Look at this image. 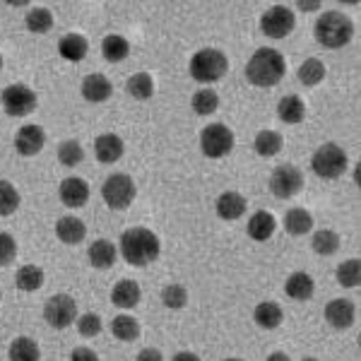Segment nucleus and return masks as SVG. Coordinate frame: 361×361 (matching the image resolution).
<instances>
[{
  "instance_id": "nucleus-1",
  "label": "nucleus",
  "mask_w": 361,
  "mask_h": 361,
  "mask_svg": "<svg viewBox=\"0 0 361 361\" xmlns=\"http://www.w3.org/2000/svg\"><path fill=\"white\" fill-rule=\"evenodd\" d=\"M159 238L154 231L145 229V226H135V229H128L121 236V255L126 258L128 265L135 267H147L159 258Z\"/></svg>"
},
{
  "instance_id": "nucleus-2",
  "label": "nucleus",
  "mask_w": 361,
  "mask_h": 361,
  "mask_svg": "<svg viewBox=\"0 0 361 361\" xmlns=\"http://www.w3.org/2000/svg\"><path fill=\"white\" fill-rule=\"evenodd\" d=\"M287 73V63L275 49H258L246 63V78L255 87H275L282 82Z\"/></svg>"
},
{
  "instance_id": "nucleus-3",
  "label": "nucleus",
  "mask_w": 361,
  "mask_h": 361,
  "mask_svg": "<svg viewBox=\"0 0 361 361\" xmlns=\"http://www.w3.org/2000/svg\"><path fill=\"white\" fill-rule=\"evenodd\" d=\"M352 34H354L352 20L345 13H337V10L320 15L316 22V39L325 49H342L345 44H349Z\"/></svg>"
},
{
  "instance_id": "nucleus-4",
  "label": "nucleus",
  "mask_w": 361,
  "mask_h": 361,
  "mask_svg": "<svg viewBox=\"0 0 361 361\" xmlns=\"http://www.w3.org/2000/svg\"><path fill=\"white\" fill-rule=\"evenodd\" d=\"M226 70H229V61H226V56L217 49L197 51L193 56V61H190V75H193V80H197V82H202V85L222 80L226 75Z\"/></svg>"
},
{
  "instance_id": "nucleus-5",
  "label": "nucleus",
  "mask_w": 361,
  "mask_h": 361,
  "mask_svg": "<svg viewBox=\"0 0 361 361\" xmlns=\"http://www.w3.org/2000/svg\"><path fill=\"white\" fill-rule=\"evenodd\" d=\"M311 169L316 171V176L320 178H337L347 171V154L340 145L328 142L323 147L316 149L311 159Z\"/></svg>"
},
{
  "instance_id": "nucleus-6",
  "label": "nucleus",
  "mask_w": 361,
  "mask_h": 361,
  "mask_svg": "<svg viewBox=\"0 0 361 361\" xmlns=\"http://www.w3.org/2000/svg\"><path fill=\"white\" fill-rule=\"evenodd\" d=\"M102 197L111 209H126L135 200V183L126 173H114L102 185Z\"/></svg>"
},
{
  "instance_id": "nucleus-7",
  "label": "nucleus",
  "mask_w": 361,
  "mask_h": 361,
  "mask_svg": "<svg viewBox=\"0 0 361 361\" xmlns=\"http://www.w3.org/2000/svg\"><path fill=\"white\" fill-rule=\"evenodd\" d=\"M200 147H202V152H205V157L222 159V157H226L234 149V133L224 123H212V126L202 128Z\"/></svg>"
},
{
  "instance_id": "nucleus-8",
  "label": "nucleus",
  "mask_w": 361,
  "mask_h": 361,
  "mask_svg": "<svg viewBox=\"0 0 361 361\" xmlns=\"http://www.w3.org/2000/svg\"><path fill=\"white\" fill-rule=\"evenodd\" d=\"M304 188V173L292 164H282L272 171L270 176V190L279 200H289V197L299 195Z\"/></svg>"
},
{
  "instance_id": "nucleus-9",
  "label": "nucleus",
  "mask_w": 361,
  "mask_h": 361,
  "mask_svg": "<svg viewBox=\"0 0 361 361\" xmlns=\"http://www.w3.org/2000/svg\"><path fill=\"white\" fill-rule=\"evenodd\" d=\"M44 318H46V323H49L51 328L63 330V328H68L70 323H75V318H78V304H75L73 296L56 294V296H51V299L46 301Z\"/></svg>"
},
{
  "instance_id": "nucleus-10",
  "label": "nucleus",
  "mask_w": 361,
  "mask_h": 361,
  "mask_svg": "<svg viewBox=\"0 0 361 361\" xmlns=\"http://www.w3.org/2000/svg\"><path fill=\"white\" fill-rule=\"evenodd\" d=\"M296 27V15L284 5H275L260 17V29L265 37L270 39H284L287 34H292Z\"/></svg>"
},
{
  "instance_id": "nucleus-11",
  "label": "nucleus",
  "mask_w": 361,
  "mask_h": 361,
  "mask_svg": "<svg viewBox=\"0 0 361 361\" xmlns=\"http://www.w3.org/2000/svg\"><path fill=\"white\" fill-rule=\"evenodd\" d=\"M3 109L10 116H29L37 109V94L27 85H10L3 90Z\"/></svg>"
},
{
  "instance_id": "nucleus-12",
  "label": "nucleus",
  "mask_w": 361,
  "mask_h": 361,
  "mask_svg": "<svg viewBox=\"0 0 361 361\" xmlns=\"http://www.w3.org/2000/svg\"><path fill=\"white\" fill-rule=\"evenodd\" d=\"M44 142H46V133H44L42 126L29 123L25 128H20V130H17V135H15V149L22 157L39 154V152H42V147H44Z\"/></svg>"
},
{
  "instance_id": "nucleus-13",
  "label": "nucleus",
  "mask_w": 361,
  "mask_h": 361,
  "mask_svg": "<svg viewBox=\"0 0 361 361\" xmlns=\"http://www.w3.org/2000/svg\"><path fill=\"white\" fill-rule=\"evenodd\" d=\"M58 195H61V202L66 207H82L90 200V185H87L85 178L70 176L61 183Z\"/></svg>"
},
{
  "instance_id": "nucleus-14",
  "label": "nucleus",
  "mask_w": 361,
  "mask_h": 361,
  "mask_svg": "<svg viewBox=\"0 0 361 361\" xmlns=\"http://www.w3.org/2000/svg\"><path fill=\"white\" fill-rule=\"evenodd\" d=\"M354 318H357V308H354V304L349 299H335L325 306V320L337 330L352 328Z\"/></svg>"
},
{
  "instance_id": "nucleus-15",
  "label": "nucleus",
  "mask_w": 361,
  "mask_h": 361,
  "mask_svg": "<svg viewBox=\"0 0 361 361\" xmlns=\"http://www.w3.org/2000/svg\"><path fill=\"white\" fill-rule=\"evenodd\" d=\"M123 140L114 133H106V135H99L94 140V154L102 164H114L123 157Z\"/></svg>"
},
{
  "instance_id": "nucleus-16",
  "label": "nucleus",
  "mask_w": 361,
  "mask_h": 361,
  "mask_svg": "<svg viewBox=\"0 0 361 361\" xmlns=\"http://www.w3.org/2000/svg\"><path fill=\"white\" fill-rule=\"evenodd\" d=\"M114 92V85L111 80L106 78V75H87V78L82 80V97L87 99V102H106L109 97H111Z\"/></svg>"
},
{
  "instance_id": "nucleus-17",
  "label": "nucleus",
  "mask_w": 361,
  "mask_h": 361,
  "mask_svg": "<svg viewBox=\"0 0 361 361\" xmlns=\"http://www.w3.org/2000/svg\"><path fill=\"white\" fill-rule=\"evenodd\" d=\"M248 202L246 197L241 193H234V190H229V193H222L217 200V214L226 222H234V219L243 217V212H246Z\"/></svg>"
},
{
  "instance_id": "nucleus-18",
  "label": "nucleus",
  "mask_w": 361,
  "mask_h": 361,
  "mask_svg": "<svg viewBox=\"0 0 361 361\" xmlns=\"http://www.w3.org/2000/svg\"><path fill=\"white\" fill-rule=\"evenodd\" d=\"M56 236L61 238L63 243H68V246H75V243L85 241L87 226L82 219H78V217H61L56 224Z\"/></svg>"
},
{
  "instance_id": "nucleus-19",
  "label": "nucleus",
  "mask_w": 361,
  "mask_h": 361,
  "mask_svg": "<svg viewBox=\"0 0 361 361\" xmlns=\"http://www.w3.org/2000/svg\"><path fill=\"white\" fill-rule=\"evenodd\" d=\"M284 292L294 301H308L316 292V284H313V277L306 275V272H294L284 284Z\"/></svg>"
},
{
  "instance_id": "nucleus-20",
  "label": "nucleus",
  "mask_w": 361,
  "mask_h": 361,
  "mask_svg": "<svg viewBox=\"0 0 361 361\" xmlns=\"http://www.w3.org/2000/svg\"><path fill=\"white\" fill-rule=\"evenodd\" d=\"M275 229H277L275 214L265 212V209L255 212L253 217H250V222H248V236L253 238V241H267V238L275 234Z\"/></svg>"
},
{
  "instance_id": "nucleus-21",
  "label": "nucleus",
  "mask_w": 361,
  "mask_h": 361,
  "mask_svg": "<svg viewBox=\"0 0 361 361\" xmlns=\"http://www.w3.org/2000/svg\"><path fill=\"white\" fill-rule=\"evenodd\" d=\"M140 296H142V292H140L137 282H133V279H121L111 292V301L118 308H135L140 304Z\"/></svg>"
},
{
  "instance_id": "nucleus-22",
  "label": "nucleus",
  "mask_w": 361,
  "mask_h": 361,
  "mask_svg": "<svg viewBox=\"0 0 361 361\" xmlns=\"http://www.w3.org/2000/svg\"><path fill=\"white\" fill-rule=\"evenodd\" d=\"M87 255H90V263L99 267V270H109L114 263H116V246L111 241H106V238H99V241H94L90 246V250H87Z\"/></svg>"
},
{
  "instance_id": "nucleus-23",
  "label": "nucleus",
  "mask_w": 361,
  "mask_h": 361,
  "mask_svg": "<svg viewBox=\"0 0 361 361\" xmlns=\"http://www.w3.org/2000/svg\"><path fill=\"white\" fill-rule=\"evenodd\" d=\"M277 114H279V118H282L284 123L296 126V123H301V121L306 118V104L301 102L299 97H294V94L282 97V99H279V104H277Z\"/></svg>"
},
{
  "instance_id": "nucleus-24",
  "label": "nucleus",
  "mask_w": 361,
  "mask_h": 361,
  "mask_svg": "<svg viewBox=\"0 0 361 361\" xmlns=\"http://www.w3.org/2000/svg\"><path fill=\"white\" fill-rule=\"evenodd\" d=\"M253 318L263 330H275L284 320V311L279 308V304H275V301H263V304L255 306Z\"/></svg>"
},
{
  "instance_id": "nucleus-25",
  "label": "nucleus",
  "mask_w": 361,
  "mask_h": 361,
  "mask_svg": "<svg viewBox=\"0 0 361 361\" xmlns=\"http://www.w3.org/2000/svg\"><path fill=\"white\" fill-rule=\"evenodd\" d=\"M284 229H287V234H292V236L308 234V231L313 229L311 212H308V209H301V207L289 209V212L284 214Z\"/></svg>"
},
{
  "instance_id": "nucleus-26",
  "label": "nucleus",
  "mask_w": 361,
  "mask_h": 361,
  "mask_svg": "<svg viewBox=\"0 0 361 361\" xmlns=\"http://www.w3.org/2000/svg\"><path fill=\"white\" fill-rule=\"evenodd\" d=\"M87 39L80 37V34H66V37L61 39V44H58V54H61L66 61H82V58L87 56Z\"/></svg>"
},
{
  "instance_id": "nucleus-27",
  "label": "nucleus",
  "mask_w": 361,
  "mask_h": 361,
  "mask_svg": "<svg viewBox=\"0 0 361 361\" xmlns=\"http://www.w3.org/2000/svg\"><path fill=\"white\" fill-rule=\"evenodd\" d=\"M102 54L109 63H121L130 54V44H128V39L118 37V34H109L102 42Z\"/></svg>"
},
{
  "instance_id": "nucleus-28",
  "label": "nucleus",
  "mask_w": 361,
  "mask_h": 361,
  "mask_svg": "<svg viewBox=\"0 0 361 361\" xmlns=\"http://www.w3.org/2000/svg\"><path fill=\"white\" fill-rule=\"evenodd\" d=\"M10 361H39L42 352H39V345L32 340V337H17L10 345L8 352Z\"/></svg>"
},
{
  "instance_id": "nucleus-29",
  "label": "nucleus",
  "mask_w": 361,
  "mask_h": 361,
  "mask_svg": "<svg viewBox=\"0 0 361 361\" xmlns=\"http://www.w3.org/2000/svg\"><path fill=\"white\" fill-rule=\"evenodd\" d=\"M15 282H17V289H22V292H37V289H42V284H44L42 267L22 265L15 275Z\"/></svg>"
},
{
  "instance_id": "nucleus-30",
  "label": "nucleus",
  "mask_w": 361,
  "mask_h": 361,
  "mask_svg": "<svg viewBox=\"0 0 361 361\" xmlns=\"http://www.w3.org/2000/svg\"><path fill=\"white\" fill-rule=\"evenodd\" d=\"M126 90L133 99L145 102V99H149L154 94V82H152V78H149V73H135L130 80H128Z\"/></svg>"
},
{
  "instance_id": "nucleus-31",
  "label": "nucleus",
  "mask_w": 361,
  "mask_h": 361,
  "mask_svg": "<svg viewBox=\"0 0 361 361\" xmlns=\"http://www.w3.org/2000/svg\"><path fill=\"white\" fill-rule=\"evenodd\" d=\"M335 277H337V282H340V287H345V289L359 287V282H361V263H359L357 258H354V260H345V263L337 265Z\"/></svg>"
},
{
  "instance_id": "nucleus-32",
  "label": "nucleus",
  "mask_w": 361,
  "mask_h": 361,
  "mask_svg": "<svg viewBox=\"0 0 361 361\" xmlns=\"http://www.w3.org/2000/svg\"><path fill=\"white\" fill-rule=\"evenodd\" d=\"M282 149V135L275 130H260L255 135V152L260 157H275Z\"/></svg>"
},
{
  "instance_id": "nucleus-33",
  "label": "nucleus",
  "mask_w": 361,
  "mask_h": 361,
  "mask_svg": "<svg viewBox=\"0 0 361 361\" xmlns=\"http://www.w3.org/2000/svg\"><path fill=\"white\" fill-rule=\"evenodd\" d=\"M325 78V66L318 61V58H308V61L301 63L299 68V82L306 87H316L323 82Z\"/></svg>"
},
{
  "instance_id": "nucleus-34",
  "label": "nucleus",
  "mask_w": 361,
  "mask_h": 361,
  "mask_svg": "<svg viewBox=\"0 0 361 361\" xmlns=\"http://www.w3.org/2000/svg\"><path fill=\"white\" fill-rule=\"evenodd\" d=\"M111 333L123 342H133L140 337V323L133 316H116L111 323Z\"/></svg>"
},
{
  "instance_id": "nucleus-35",
  "label": "nucleus",
  "mask_w": 361,
  "mask_h": 361,
  "mask_svg": "<svg viewBox=\"0 0 361 361\" xmlns=\"http://www.w3.org/2000/svg\"><path fill=\"white\" fill-rule=\"evenodd\" d=\"M311 246L320 255H333V253H337V248H340V236L330 229H320L313 234Z\"/></svg>"
},
{
  "instance_id": "nucleus-36",
  "label": "nucleus",
  "mask_w": 361,
  "mask_h": 361,
  "mask_svg": "<svg viewBox=\"0 0 361 361\" xmlns=\"http://www.w3.org/2000/svg\"><path fill=\"white\" fill-rule=\"evenodd\" d=\"M25 25H27L29 32L44 34V32H49V29L54 27V15H51L46 8H34V10H29Z\"/></svg>"
},
{
  "instance_id": "nucleus-37",
  "label": "nucleus",
  "mask_w": 361,
  "mask_h": 361,
  "mask_svg": "<svg viewBox=\"0 0 361 361\" xmlns=\"http://www.w3.org/2000/svg\"><path fill=\"white\" fill-rule=\"evenodd\" d=\"M85 159V149L78 140H66V142L58 147V161L63 166H78Z\"/></svg>"
},
{
  "instance_id": "nucleus-38",
  "label": "nucleus",
  "mask_w": 361,
  "mask_h": 361,
  "mask_svg": "<svg viewBox=\"0 0 361 361\" xmlns=\"http://www.w3.org/2000/svg\"><path fill=\"white\" fill-rule=\"evenodd\" d=\"M20 207V193L10 180H0V214L8 217Z\"/></svg>"
},
{
  "instance_id": "nucleus-39",
  "label": "nucleus",
  "mask_w": 361,
  "mask_h": 361,
  "mask_svg": "<svg viewBox=\"0 0 361 361\" xmlns=\"http://www.w3.org/2000/svg\"><path fill=\"white\" fill-rule=\"evenodd\" d=\"M217 106H219L217 92H212V90H200V92H195V97H193V111H195L197 116H209V114H214V111H217Z\"/></svg>"
},
{
  "instance_id": "nucleus-40",
  "label": "nucleus",
  "mask_w": 361,
  "mask_h": 361,
  "mask_svg": "<svg viewBox=\"0 0 361 361\" xmlns=\"http://www.w3.org/2000/svg\"><path fill=\"white\" fill-rule=\"evenodd\" d=\"M161 301H164L166 308L178 311V308H183L188 304V292H185V287H180V284H169L164 292H161Z\"/></svg>"
},
{
  "instance_id": "nucleus-41",
  "label": "nucleus",
  "mask_w": 361,
  "mask_h": 361,
  "mask_svg": "<svg viewBox=\"0 0 361 361\" xmlns=\"http://www.w3.org/2000/svg\"><path fill=\"white\" fill-rule=\"evenodd\" d=\"M78 330L82 337H97L102 333V318L97 313H85V316L78 318Z\"/></svg>"
},
{
  "instance_id": "nucleus-42",
  "label": "nucleus",
  "mask_w": 361,
  "mask_h": 361,
  "mask_svg": "<svg viewBox=\"0 0 361 361\" xmlns=\"http://www.w3.org/2000/svg\"><path fill=\"white\" fill-rule=\"evenodd\" d=\"M17 255V243L15 238L10 234H5V231H0V267L10 265L15 260Z\"/></svg>"
},
{
  "instance_id": "nucleus-43",
  "label": "nucleus",
  "mask_w": 361,
  "mask_h": 361,
  "mask_svg": "<svg viewBox=\"0 0 361 361\" xmlns=\"http://www.w3.org/2000/svg\"><path fill=\"white\" fill-rule=\"evenodd\" d=\"M70 361H99V357L90 347H78V349H73V354H70Z\"/></svg>"
},
{
  "instance_id": "nucleus-44",
  "label": "nucleus",
  "mask_w": 361,
  "mask_h": 361,
  "mask_svg": "<svg viewBox=\"0 0 361 361\" xmlns=\"http://www.w3.org/2000/svg\"><path fill=\"white\" fill-rule=\"evenodd\" d=\"M135 361H164V357H161L159 349L147 347V349H142V352L137 354V359H135Z\"/></svg>"
},
{
  "instance_id": "nucleus-45",
  "label": "nucleus",
  "mask_w": 361,
  "mask_h": 361,
  "mask_svg": "<svg viewBox=\"0 0 361 361\" xmlns=\"http://www.w3.org/2000/svg\"><path fill=\"white\" fill-rule=\"evenodd\" d=\"M171 361H200V357L193 354V352H178Z\"/></svg>"
},
{
  "instance_id": "nucleus-46",
  "label": "nucleus",
  "mask_w": 361,
  "mask_h": 361,
  "mask_svg": "<svg viewBox=\"0 0 361 361\" xmlns=\"http://www.w3.org/2000/svg\"><path fill=\"white\" fill-rule=\"evenodd\" d=\"M267 361H289V357L284 352H272L270 357H267Z\"/></svg>"
},
{
  "instance_id": "nucleus-47",
  "label": "nucleus",
  "mask_w": 361,
  "mask_h": 361,
  "mask_svg": "<svg viewBox=\"0 0 361 361\" xmlns=\"http://www.w3.org/2000/svg\"><path fill=\"white\" fill-rule=\"evenodd\" d=\"M299 8L301 10H316V8H320V3H299Z\"/></svg>"
},
{
  "instance_id": "nucleus-48",
  "label": "nucleus",
  "mask_w": 361,
  "mask_h": 361,
  "mask_svg": "<svg viewBox=\"0 0 361 361\" xmlns=\"http://www.w3.org/2000/svg\"><path fill=\"white\" fill-rule=\"evenodd\" d=\"M301 361H318V359H313V357H306V359H301Z\"/></svg>"
},
{
  "instance_id": "nucleus-49",
  "label": "nucleus",
  "mask_w": 361,
  "mask_h": 361,
  "mask_svg": "<svg viewBox=\"0 0 361 361\" xmlns=\"http://www.w3.org/2000/svg\"><path fill=\"white\" fill-rule=\"evenodd\" d=\"M224 361H243V359H224Z\"/></svg>"
},
{
  "instance_id": "nucleus-50",
  "label": "nucleus",
  "mask_w": 361,
  "mask_h": 361,
  "mask_svg": "<svg viewBox=\"0 0 361 361\" xmlns=\"http://www.w3.org/2000/svg\"><path fill=\"white\" fill-rule=\"evenodd\" d=\"M0 68H3V56H0Z\"/></svg>"
}]
</instances>
